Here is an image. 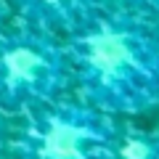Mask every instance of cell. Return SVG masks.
I'll return each mask as SVG.
<instances>
[{
  "label": "cell",
  "instance_id": "cell-4",
  "mask_svg": "<svg viewBox=\"0 0 159 159\" xmlns=\"http://www.w3.org/2000/svg\"><path fill=\"white\" fill-rule=\"evenodd\" d=\"M101 0H27V6L45 21L66 24L74 19L90 13Z\"/></svg>",
  "mask_w": 159,
  "mask_h": 159
},
{
  "label": "cell",
  "instance_id": "cell-1",
  "mask_svg": "<svg viewBox=\"0 0 159 159\" xmlns=\"http://www.w3.org/2000/svg\"><path fill=\"white\" fill-rule=\"evenodd\" d=\"M85 96L111 111H143L159 101V51L125 24L101 21L74 40Z\"/></svg>",
  "mask_w": 159,
  "mask_h": 159
},
{
  "label": "cell",
  "instance_id": "cell-3",
  "mask_svg": "<svg viewBox=\"0 0 159 159\" xmlns=\"http://www.w3.org/2000/svg\"><path fill=\"white\" fill-rule=\"evenodd\" d=\"M61 77V58L40 40H13L0 48V96L8 103L48 98Z\"/></svg>",
  "mask_w": 159,
  "mask_h": 159
},
{
  "label": "cell",
  "instance_id": "cell-6",
  "mask_svg": "<svg viewBox=\"0 0 159 159\" xmlns=\"http://www.w3.org/2000/svg\"><path fill=\"white\" fill-rule=\"evenodd\" d=\"M138 3H143V6H151V8H157V11H159V0H138Z\"/></svg>",
  "mask_w": 159,
  "mask_h": 159
},
{
  "label": "cell",
  "instance_id": "cell-5",
  "mask_svg": "<svg viewBox=\"0 0 159 159\" xmlns=\"http://www.w3.org/2000/svg\"><path fill=\"white\" fill-rule=\"evenodd\" d=\"M117 159H159V146L146 138H127L117 146Z\"/></svg>",
  "mask_w": 159,
  "mask_h": 159
},
{
  "label": "cell",
  "instance_id": "cell-2",
  "mask_svg": "<svg viewBox=\"0 0 159 159\" xmlns=\"http://www.w3.org/2000/svg\"><path fill=\"white\" fill-rule=\"evenodd\" d=\"M29 138V159H109L117 151L111 130L93 111L74 106L43 114Z\"/></svg>",
  "mask_w": 159,
  "mask_h": 159
}]
</instances>
